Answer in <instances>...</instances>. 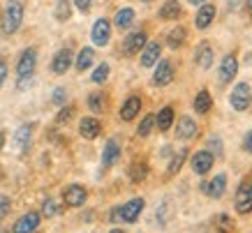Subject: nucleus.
Segmentation results:
<instances>
[{"mask_svg": "<svg viewBox=\"0 0 252 233\" xmlns=\"http://www.w3.org/2000/svg\"><path fill=\"white\" fill-rule=\"evenodd\" d=\"M197 62H199V67L201 69H208L211 65H213V58H215V53H213V46H211V42H201V44L197 46Z\"/></svg>", "mask_w": 252, "mask_h": 233, "instance_id": "21", "label": "nucleus"}, {"mask_svg": "<svg viewBox=\"0 0 252 233\" xmlns=\"http://www.w3.org/2000/svg\"><path fill=\"white\" fill-rule=\"evenodd\" d=\"M238 72V60L234 53H229V56H224L220 62V83H229L234 76H236Z\"/></svg>", "mask_w": 252, "mask_h": 233, "instance_id": "18", "label": "nucleus"}, {"mask_svg": "<svg viewBox=\"0 0 252 233\" xmlns=\"http://www.w3.org/2000/svg\"><path fill=\"white\" fill-rule=\"evenodd\" d=\"M215 19V5H211V2H204L201 7H199L197 16H194V26H197L199 30H206L208 26L213 23Z\"/></svg>", "mask_w": 252, "mask_h": 233, "instance_id": "19", "label": "nucleus"}, {"mask_svg": "<svg viewBox=\"0 0 252 233\" xmlns=\"http://www.w3.org/2000/svg\"><path fill=\"white\" fill-rule=\"evenodd\" d=\"M229 104L234 111H248L252 104V88L248 86L245 81L236 83L234 90H231V97H229Z\"/></svg>", "mask_w": 252, "mask_h": 233, "instance_id": "2", "label": "nucleus"}, {"mask_svg": "<svg viewBox=\"0 0 252 233\" xmlns=\"http://www.w3.org/2000/svg\"><path fill=\"white\" fill-rule=\"evenodd\" d=\"M146 175H148V164H146L144 159L132 162L130 164V180L132 182H141V180H146Z\"/></svg>", "mask_w": 252, "mask_h": 233, "instance_id": "28", "label": "nucleus"}, {"mask_svg": "<svg viewBox=\"0 0 252 233\" xmlns=\"http://www.w3.org/2000/svg\"><path fill=\"white\" fill-rule=\"evenodd\" d=\"M58 212H61L58 203H56L54 199H46V201L42 203V212H39V215H42V217H56Z\"/></svg>", "mask_w": 252, "mask_h": 233, "instance_id": "34", "label": "nucleus"}, {"mask_svg": "<svg viewBox=\"0 0 252 233\" xmlns=\"http://www.w3.org/2000/svg\"><path fill=\"white\" fill-rule=\"evenodd\" d=\"M215 224L220 226L222 233H229L231 229H234V224H231V219L227 217V215H218V217H215Z\"/></svg>", "mask_w": 252, "mask_h": 233, "instance_id": "38", "label": "nucleus"}, {"mask_svg": "<svg viewBox=\"0 0 252 233\" xmlns=\"http://www.w3.org/2000/svg\"><path fill=\"white\" fill-rule=\"evenodd\" d=\"M185 157H188V150L176 152L174 157H171V162H169V166H167V173H169V175H176V173L181 171V166H183Z\"/></svg>", "mask_w": 252, "mask_h": 233, "instance_id": "32", "label": "nucleus"}, {"mask_svg": "<svg viewBox=\"0 0 252 233\" xmlns=\"http://www.w3.org/2000/svg\"><path fill=\"white\" fill-rule=\"evenodd\" d=\"M5 79H7V65H5V60H0V88H2Z\"/></svg>", "mask_w": 252, "mask_h": 233, "instance_id": "44", "label": "nucleus"}, {"mask_svg": "<svg viewBox=\"0 0 252 233\" xmlns=\"http://www.w3.org/2000/svg\"><path fill=\"white\" fill-rule=\"evenodd\" d=\"M51 99H54L56 106H63V104H65V99H67V92H65V88H56V90H54V97H51Z\"/></svg>", "mask_w": 252, "mask_h": 233, "instance_id": "40", "label": "nucleus"}, {"mask_svg": "<svg viewBox=\"0 0 252 233\" xmlns=\"http://www.w3.org/2000/svg\"><path fill=\"white\" fill-rule=\"evenodd\" d=\"M72 2H74V7H77L79 12H84V14L93 7V0H72Z\"/></svg>", "mask_w": 252, "mask_h": 233, "instance_id": "41", "label": "nucleus"}, {"mask_svg": "<svg viewBox=\"0 0 252 233\" xmlns=\"http://www.w3.org/2000/svg\"><path fill=\"white\" fill-rule=\"evenodd\" d=\"M171 125H174V109H171V106H164V109L155 116V127L160 129V132H167Z\"/></svg>", "mask_w": 252, "mask_h": 233, "instance_id": "26", "label": "nucleus"}, {"mask_svg": "<svg viewBox=\"0 0 252 233\" xmlns=\"http://www.w3.org/2000/svg\"><path fill=\"white\" fill-rule=\"evenodd\" d=\"M109 233H123V229H111Z\"/></svg>", "mask_w": 252, "mask_h": 233, "instance_id": "47", "label": "nucleus"}, {"mask_svg": "<svg viewBox=\"0 0 252 233\" xmlns=\"http://www.w3.org/2000/svg\"><path fill=\"white\" fill-rule=\"evenodd\" d=\"M109 222H123V215H121V205H116V208H111V212H109Z\"/></svg>", "mask_w": 252, "mask_h": 233, "instance_id": "42", "label": "nucleus"}, {"mask_svg": "<svg viewBox=\"0 0 252 233\" xmlns=\"http://www.w3.org/2000/svg\"><path fill=\"white\" fill-rule=\"evenodd\" d=\"M181 14H183V7L178 0H167L160 7V19H164V21H176Z\"/></svg>", "mask_w": 252, "mask_h": 233, "instance_id": "23", "label": "nucleus"}, {"mask_svg": "<svg viewBox=\"0 0 252 233\" xmlns=\"http://www.w3.org/2000/svg\"><path fill=\"white\" fill-rule=\"evenodd\" d=\"M28 143H31V125H23L16 132V146L19 148H28Z\"/></svg>", "mask_w": 252, "mask_h": 233, "instance_id": "33", "label": "nucleus"}, {"mask_svg": "<svg viewBox=\"0 0 252 233\" xmlns=\"http://www.w3.org/2000/svg\"><path fill=\"white\" fill-rule=\"evenodd\" d=\"M213 162H215V157L208 150H199L192 155V171L197 173V175H206L213 169Z\"/></svg>", "mask_w": 252, "mask_h": 233, "instance_id": "12", "label": "nucleus"}, {"mask_svg": "<svg viewBox=\"0 0 252 233\" xmlns=\"http://www.w3.org/2000/svg\"><path fill=\"white\" fill-rule=\"evenodd\" d=\"M199 132L197 122H194V118H190V116H181L178 118V122H176V136L178 139H183V141H188V139H194Z\"/></svg>", "mask_w": 252, "mask_h": 233, "instance_id": "15", "label": "nucleus"}, {"mask_svg": "<svg viewBox=\"0 0 252 233\" xmlns=\"http://www.w3.org/2000/svg\"><path fill=\"white\" fill-rule=\"evenodd\" d=\"M174 62L171 60H158L155 62V72H153V86L158 88H164L174 81Z\"/></svg>", "mask_w": 252, "mask_h": 233, "instance_id": "4", "label": "nucleus"}, {"mask_svg": "<svg viewBox=\"0 0 252 233\" xmlns=\"http://www.w3.org/2000/svg\"><path fill=\"white\" fill-rule=\"evenodd\" d=\"M185 39H188V32H185L183 26H174L171 30L167 32V44L171 49H181L185 44Z\"/></svg>", "mask_w": 252, "mask_h": 233, "instance_id": "25", "label": "nucleus"}, {"mask_svg": "<svg viewBox=\"0 0 252 233\" xmlns=\"http://www.w3.org/2000/svg\"><path fill=\"white\" fill-rule=\"evenodd\" d=\"M201 189H204V194L211 196V199H222L224 192H227V173H218V175H213V180L204 182Z\"/></svg>", "mask_w": 252, "mask_h": 233, "instance_id": "9", "label": "nucleus"}, {"mask_svg": "<svg viewBox=\"0 0 252 233\" xmlns=\"http://www.w3.org/2000/svg\"><path fill=\"white\" fill-rule=\"evenodd\" d=\"M132 23H134V9L132 7H121L116 12L114 26L118 30H127V28H132Z\"/></svg>", "mask_w": 252, "mask_h": 233, "instance_id": "22", "label": "nucleus"}, {"mask_svg": "<svg viewBox=\"0 0 252 233\" xmlns=\"http://www.w3.org/2000/svg\"><path fill=\"white\" fill-rule=\"evenodd\" d=\"M139 111H141V97H139V95H130L121 106V120L123 122L134 120L139 116Z\"/></svg>", "mask_w": 252, "mask_h": 233, "instance_id": "16", "label": "nucleus"}, {"mask_svg": "<svg viewBox=\"0 0 252 233\" xmlns=\"http://www.w3.org/2000/svg\"><path fill=\"white\" fill-rule=\"evenodd\" d=\"M245 5H248V9H252V0H245Z\"/></svg>", "mask_w": 252, "mask_h": 233, "instance_id": "48", "label": "nucleus"}, {"mask_svg": "<svg viewBox=\"0 0 252 233\" xmlns=\"http://www.w3.org/2000/svg\"><path fill=\"white\" fill-rule=\"evenodd\" d=\"M146 42H148L146 32L134 30L132 35H127V37L123 39V56H134V53H139L146 46Z\"/></svg>", "mask_w": 252, "mask_h": 233, "instance_id": "10", "label": "nucleus"}, {"mask_svg": "<svg viewBox=\"0 0 252 233\" xmlns=\"http://www.w3.org/2000/svg\"><path fill=\"white\" fill-rule=\"evenodd\" d=\"M88 106H91L95 113H102L104 111V95H99V92L88 95Z\"/></svg>", "mask_w": 252, "mask_h": 233, "instance_id": "36", "label": "nucleus"}, {"mask_svg": "<svg viewBox=\"0 0 252 233\" xmlns=\"http://www.w3.org/2000/svg\"><path fill=\"white\" fill-rule=\"evenodd\" d=\"M35 67H37V51H35V49L21 51L19 62H16V74H19V79H31Z\"/></svg>", "mask_w": 252, "mask_h": 233, "instance_id": "3", "label": "nucleus"}, {"mask_svg": "<svg viewBox=\"0 0 252 233\" xmlns=\"http://www.w3.org/2000/svg\"><path fill=\"white\" fill-rule=\"evenodd\" d=\"M86 199H88V192H86V187H81V185H69V187L63 189V203H65L67 208L84 205Z\"/></svg>", "mask_w": 252, "mask_h": 233, "instance_id": "6", "label": "nucleus"}, {"mask_svg": "<svg viewBox=\"0 0 252 233\" xmlns=\"http://www.w3.org/2000/svg\"><path fill=\"white\" fill-rule=\"evenodd\" d=\"M234 205H236L238 215H248L252 212V182H243L236 192V199H234Z\"/></svg>", "mask_w": 252, "mask_h": 233, "instance_id": "8", "label": "nucleus"}, {"mask_svg": "<svg viewBox=\"0 0 252 233\" xmlns=\"http://www.w3.org/2000/svg\"><path fill=\"white\" fill-rule=\"evenodd\" d=\"M91 39L95 46H107L111 39V23L109 19H97L91 28Z\"/></svg>", "mask_w": 252, "mask_h": 233, "instance_id": "5", "label": "nucleus"}, {"mask_svg": "<svg viewBox=\"0 0 252 233\" xmlns=\"http://www.w3.org/2000/svg\"><path fill=\"white\" fill-rule=\"evenodd\" d=\"M74 113H77V109L69 104V106H63L61 111H58V116H56V122L58 125H65V122H69L72 118H74Z\"/></svg>", "mask_w": 252, "mask_h": 233, "instance_id": "35", "label": "nucleus"}, {"mask_svg": "<svg viewBox=\"0 0 252 233\" xmlns=\"http://www.w3.org/2000/svg\"><path fill=\"white\" fill-rule=\"evenodd\" d=\"M160 53H162V46L160 42H146V46L141 49V67H153L155 62L160 60Z\"/></svg>", "mask_w": 252, "mask_h": 233, "instance_id": "17", "label": "nucleus"}, {"mask_svg": "<svg viewBox=\"0 0 252 233\" xmlns=\"http://www.w3.org/2000/svg\"><path fill=\"white\" fill-rule=\"evenodd\" d=\"M153 129H155V113H148V116H144V118H141V122H139L137 136L146 139V136H151V132H153Z\"/></svg>", "mask_w": 252, "mask_h": 233, "instance_id": "29", "label": "nucleus"}, {"mask_svg": "<svg viewBox=\"0 0 252 233\" xmlns=\"http://www.w3.org/2000/svg\"><path fill=\"white\" fill-rule=\"evenodd\" d=\"M118 159H121V143L116 139H109L102 150V166H114Z\"/></svg>", "mask_w": 252, "mask_h": 233, "instance_id": "20", "label": "nucleus"}, {"mask_svg": "<svg viewBox=\"0 0 252 233\" xmlns=\"http://www.w3.org/2000/svg\"><path fill=\"white\" fill-rule=\"evenodd\" d=\"M243 150H248V152H252V129L245 134V139H243Z\"/></svg>", "mask_w": 252, "mask_h": 233, "instance_id": "43", "label": "nucleus"}, {"mask_svg": "<svg viewBox=\"0 0 252 233\" xmlns=\"http://www.w3.org/2000/svg\"><path fill=\"white\" fill-rule=\"evenodd\" d=\"M146 203L141 196H134V199H130V201L125 203V205H121V215H123V222H127V224H134L139 217H141V212H144Z\"/></svg>", "mask_w": 252, "mask_h": 233, "instance_id": "7", "label": "nucleus"}, {"mask_svg": "<svg viewBox=\"0 0 252 233\" xmlns=\"http://www.w3.org/2000/svg\"><path fill=\"white\" fill-rule=\"evenodd\" d=\"M192 106H194V111L201 113V116L211 111V106H213V99H211L208 90H199V92H197V97L192 99Z\"/></svg>", "mask_w": 252, "mask_h": 233, "instance_id": "27", "label": "nucleus"}, {"mask_svg": "<svg viewBox=\"0 0 252 233\" xmlns=\"http://www.w3.org/2000/svg\"><path fill=\"white\" fill-rule=\"evenodd\" d=\"M23 23V5L19 0H7V5H5V12H2V23H0V28H2V35H14L19 28H21Z\"/></svg>", "mask_w": 252, "mask_h": 233, "instance_id": "1", "label": "nucleus"}, {"mask_svg": "<svg viewBox=\"0 0 252 233\" xmlns=\"http://www.w3.org/2000/svg\"><path fill=\"white\" fill-rule=\"evenodd\" d=\"M5 136H7L5 132H0V150H2V146H5Z\"/></svg>", "mask_w": 252, "mask_h": 233, "instance_id": "45", "label": "nucleus"}, {"mask_svg": "<svg viewBox=\"0 0 252 233\" xmlns=\"http://www.w3.org/2000/svg\"><path fill=\"white\" fill-rule=\"evenodd\" d=\"M208 152L213 155V157H222V141H220V136H211L208 139Z\"/></svg>", "mask_w": 252, "mask_h": 233, "instance_id": "37", "label": "nucleus"}, {"mask_svg": "<svg viewBox=\"0 0 252 233\" xmlns=\"http://www.w3.org/2000/svg\"><path fill=\"white\" fill-rule=\"evenodd\" d=\"M93 62H95V51H93L91 46H84L79 51L77 60H74V67H77V72H86V69L93 67Z\"/></svg>", "mask_w": 252, "mask_h": 233, "instance_id": "24", "label": "nucleus"}, {"mask_svg": "<svg viewBox=\"0 0 252 233\" xmlns=\"http://www.w3.org/2000/svg\"><path fill=\"white\" fill-rule=\"evenodd\" d=\"M72 65H74L72 49H61V51L54 56V60H51V72H54V74H65Z\"/></svg>", "mask_w": 252, "mask_h": 233, "instance_id": "13", "label": "nucleus"}, {"mask_svg": "<svg viewBox=\"0 0 252 233\" xmlns=\"http://www.w3.org/2000/svg\"><path fill=\"white\" fill-rule=\"evenodd\" d=\"M39 219H42V215L35 210L26 212V215H21V217L16 219L14 229H12V233H32L35 229L39 226Z\"/></svg>", "mask_w": 252, "mask_h": 233, "instance_id": "11", "label": "nucleus"}, {"mask_svg": "<svg viewBox=\"0 0 252 233\" xmlns=\"http://www.w3.org/2000/svg\"><path fill=\"white\" fill-rule=\"evenodd\" d=\"M192 5H204V2H206V0H190Z\"/></svg>", "mask_w": 252, "mask_h": 233, "instance_id": "46", "label": "nucleus"}, {"mask_svg": "<svg viewBox=\"0 0 252 233\" xmlns=\"http://www.w3.org/2000/svg\"><path fill=\"white\" fill-rule=\"evenodd\" d=\"M12 210V201H9L5 194H0V219H5Z\"/></svg>", "mask_w": 252, "mask_h": 233, "instance_id": "39", "label": "nucleus"}, {"mask_svg": "<svg viewBox=\"0 0 252 233\" xmlns=\"http://www.w3.org/2000/svg\"><path fill=\"white\" fill-rule=\"evenodd\" d=\"M54 14H56L58 21H67L69 16H72V2H69V0H58V2H56Z\"/></svg>", "mask_w": 252, "mask_h": 233, "instance_id": "30", "label": "nucleus"}, {"mask_svg": "<svg viewBox=\"0 0 252 233\" xmlns=\"http://www.w3.org/2000/svg\"><path fill=\"white\" fill-rule=\"evenodd\" d=\"M79 134L84 136V139H88V141L97 139V136L102 134V122H99L95 116H86V118H81V122H79Z\"/></svg>", "mask_w": 252, "mask_h": 233, "instance_id": "14", "label": "nucleus"}, {"mask_svg": "<svg viewBox=\"0 0 252 233\" xmlns=\"http://www.w3.org/2000/svg\"><path fill=\"white\" fill-rule=\"evenodd\" d=\"M109 72H111V69H109V62H99L97 67L93 69L91 81H93V83H97V86H102V83H104V81L109 79Z\"/></svg>", "mask_w": 252, "mask_h": 233, "instance_id": "31", "label": "nucleus"}]
</instances>
